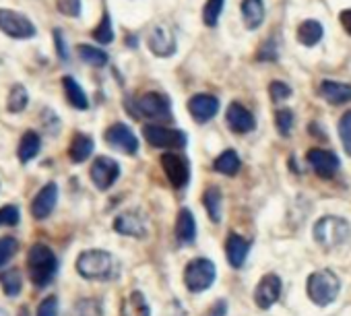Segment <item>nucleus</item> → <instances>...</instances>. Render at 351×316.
Instances as JSON below:
<instances>
[{"instance_id":"9d476101","label":"nucleus","mask_w":351,"mask_h":316,"mask_svg":"<svg viewBox=\"0 0 351 316\" xmlns=\"http://www.w3.org/2000/svg\"><path fill=\"white\" fill-rule=\"evenodd\" d=\"M161 168L169 180V184L173 189H184L189 184V178H191V168H189V162L184 157L176 155V153H165L161 157Z\"/></svg>"},{"instance_id":"6ab92c4d","label":"nucleus","mask_w":351,"mask_h":316,"mask_svg":"<svg viewBox=\"0 0 351 316\" xmlns=\"http://www.w3.org/2000/svg\"><path fill=\"white\" fill-rule=\"evenodd\" d=\"M250 252V242L238 234H232L226 242V256H228V263L234 267V269H242L244 263H246V256Z\"/></svg>"},{"instance_id":"0eeeda50","label":"nucleus","mask_w":351,"mask_h":316,"mask_svg":"<svg viewBox=\"0 0 351 316\" xmlns=\"http://www.w3.org/2000/svg\"><path fill=\"white\" fill-rule=\"evenodd\" d=\"M143 136L151 147L157 149H182L186 145V134L176 128H163L157 124H147L143 128Z\"/></svg>"},{"instance_id":"2f4dec72","label":"nucleus","mask_w":351,"mask_h":316,"mask_svg":"<svg viewBox=\"0 0 351 316\" xmlns=\"http://www.w3.org/2000/svg\"><path fill=\"white\" fill-rule=\"evenodd\" d=\"M77 52H79V56H81L83 62H87L91 66H97V69L99 66H106L108 60H110V56L101 48H95V46H89V44H79Z\"/></svg>"},{"instance_id":"b1692460","label":"nucleus","mask_w":351,"mask_h":316,"mask_svg":"<svg viewBox=\"0 0 351 316\" xmlns=\"http://www.w3.org/2000/svg\"><path fill=\"white\" fill-rule=\"evenodd\" d=\"M40 149H42V138H40V134H38L36 130H27V132L21 136V141H19V149H17L19 162H21V164L32 162L34 157H38Z\"/></svg>"},{"instance_id":"4468645a","label":"nucleus","mask_w":351,"mask_h":316,"mask_svg":"<svg viewBox=\"0 0 351 316\" xmlns=\"http://www.w3.org/2000/svg\"><path fill=\"white\" fill-rule=\"evenodd\" d=\"M56 203H58V184L56 182H48L44 189H40V193L32 201V215H34V219H38V221L48 219L52 215V211L56 209Z\"/></svg>"},{"instance_id":"1a4fd4ad","label":"nucleus","mask_w":351,"mask_h":316,"mask_svg":"<svg viewBox=\"0 0 351 316\" xmlns=\"http://www.w3.org/2000/svg\"><path fill=\"white\" fill-rule=\"evenodd\" d=\"M89 176H91V182L99 189V191H108L116 184V180L120 178V166L118 162H114L112 157H97V160L91 164V170H89Z\"/></svg>"},{"instance_id":"7c9ffc66","label":"nucleus","mask_w":351,"mask_h":316,"mask_svg":"<svg viewBox=\"0 0 351 316\" xmlns=\"http://www.w3.org/2000/svg\"><path fill=\"white\" fill-rule=\"evenodd\" d=\"M29 104V93L23 85H13L11 91H9V97H7V110L11 114H21Z\"/></svg>"},{"instance_id":"c9c22d12","label":"nucleus","mask_w":351,"mask_h":316,"mask_svg":"<svg viewBox=\"0 0 351 316\" xmlns=\"http://www.w3.org/2000/svg\"><path fill=\"white\" fill-rule=\"evenodd\" d=\"M19 250V242L15 238H0V267H5Z\"/></svg>"},{"instance_id":"f257e3e1","label":"nucleus","mask_w":351,"mask_h":316,"mask_svg":"<svg viewBox=\"0 0 351 316\" xmlns=\"http://www.w3.org/2000/svg\"><path fill=\"white\" fill-rule=\"evenodd\" d=\"M58 273V258L54 250L46 244H34L27 252V277L29 281L44 289L48 287Z\"/></svg>"},{"instance_id":"9b49d317","label":"nucleus","mask_w":351,"mask_h":316,"mask_svg":"<svg viewBox=\"0 0 351 316\" xmlns=\"http://www.w3.org/2000/svg\"><path fill=\"white\" fill-rule=\"evenodd\" d=\"M306 160H308L310 168H312L320 178H324V180L332 178L335 172L339 170V157H337L332 151H328V149L314 147V149L308 151Z\"/></svg>"},{"instance_id":"cd10ccee","label":"nucleus","mask_w":351,"mask_h":316,"mask_svg":"<svg viewBox=\"0 0 351 316\" xmlns=\"http://www.w3.org/2000/svg\"><path fill=\"white\" fill-rule=\"evenodd\" d=\"M240 168H242L240 155L236 151H232V149L223 151L215 160V164H213V170L223 174V176H236L240 172Z\"/></svg>"},{"instance_id":"a878e982","label":"nucleus","mask_w":351,"mask_h":316,"mask_svg":"<svg viewBox=\"0 0 351 316\" xmlns=\"http://www.w3.org/2000/svg\"><path fill=\"white\" fill-rule=\"evenodd\" d=\"M62 89H64V95H66V99H69V104L73 108H77V110H87L89 108V99H87L83 87L71 75L62 77Z\"/></svg>"},{"instance_id":"412c9836","label":"nucleus","mask_w":351,"mask_h":316,"mask_svg":"<svg viewBox=\"0 0 351 316\" xmlns=\"http://www.w3.org/2000/svg\"><path fill=\"white\" fill-rule=\"evenodd\" d=\"M320 95L324 101H328L332 106H341V104L351 101V85L339 83V81H322Z\"/></svg>"},{"instance_id":"c03bdc74","label":"nucleus","mask_w":351,"mask_h":316,"mask_svg":"<svg viewBox=\"0 0 351 316\" xmlns=\"http://www.w3.org/2000/svg\"><path fill=\"white\" fill-rule=\"evenodd\" d=\"M226 314H228V302L226 300H219V302H215L211 306V310H209L207 316H226Z\"/></svg>"},{"instance_id":"423d86ee","label":"nucleus","mask_w":351,"mask_h":316,"mask_svg":"<svg viewBox=\"0 0 351 316\" xmlns=\"http://www.w3.org/2000/svg\"><path fill=\"white\" fill-rule=\"evenodd\" d=\"M0 32L13 40H32L38 34L32 19L11 9H0Z\"/></svg>"},{"instance_id":"ddd939ff","label":"nucleus","mask_w":351,"mask_h":316,"mask_svg":"<svg viewBox=\"0 0 351 316\" xmlns=\"http://www.w3.org/2000/svg\"><path fill=\"white\" fill-rule=\"evenodd\" d=\"M281 289H283V283H281V277L275 275V273H269L265 275L256 289H254V302L261 310H269L273 304H277L279 295H281Z\"/></svg>"},{"instance_id":"473e14b6","label":"nucleus","mask_w":351,"mask_h":316,"mask_svg":"<svg viewBox=\"0 0 351 316\" xmlns=\"http://www.w3.org/2000/svg\"><path fill=\"white\" fill-rule=\"evenodd\" d=\"M223 3H226V0H207V5L203 9V21H205L207 27H215L219 23Z\"/></svg>"},{"instance_id":"bb28decb","label":"nucleus","mask_w":351,"mask_h":316,"mask_svg":"<svg viewBox=\"0 0 351 316\" xmlns=\"http://www.w3.org/2000/svg\"><path fill=\"white\" fill-rule=\"evenodd\" d=\"M295 36H298V42H300L302 46L312 48V46H316V44L322 40L324 29H322V25H320L318 21L308 19V21L300 23V27H298V34H295Z\"/></svg>"},{"instance_id":"5701e85b","label":"nucleus","mask_w":351,"mask_h":316,"mask_svg":"<svg viewBox=\"0 0 351 316\" xmlns=\"http://www.w3.org/2000/svg\"><path fill=\"white\" fill-rule=\"evenodd\" d=\"M120 316H151V308L143 291H130L120 304Z\"/></svg>"},{"instance_id":"aec40b11","label":"nucleus","mask_w":351,"mask_h":316,"mask_svg":"<svg viewBox=\"0 0 351 316\" xmlns=\"http://www.w3.org/2000/svg\"><path fill=\"white\" fill-rule=\"evenodd\" d=\"M176 240L180 244H193L197 240V221L189 207H182L176 219Z\"/></svg>"},{"instance_id":"4c0bfd02","label":"nucleus","mask_w":351,"mask_h":316,"mask_svg":"<svg viewBox=\"0 0 351 316\" xmlns=\"http://www.w3.org/2000/svg\"><path fill=\"white\" fill-rule=\"evenodd\" d=\"M258 60H267V62H275L279 58V46H277V38H271L267 42H263L258 54H256Z\"/></svg>"},{"instance_id":"72a5a7b5","label":"nucleus","mask_w":351,"mask_h":316,"mask_svg":"<svg viewBox=\"0 0 351 316\" xmlns=\"http://www.w3.org/2000/svg\"><path fill=\"white\" fill-rule=\"evenodd\" d=\"M93 40L99 44H112L114 42V29H112V19L108 13H104L99 25L93 29Z\"/></svg>"},{"instance_id":"7ed1b4c3","label":"nucleus","mask_w":351,"mask_h":316,"mask_svg":"<svg viewBox=\"0 0 351 316\" xmlns=\"http://www.w3.org/2000/svg\"><path fill=\"white\" fill-rule=\"evenodd\" d=\"M306 291H308V297H310L316 306L324 308V306H328V304H332V302L337 300V295H339V291H341V281H339V277H337L332 271H328V269L314 271V273L308 277V281H306Z\"/></svg>"},{"instance_id":"6e6552de","label":"nucleus","mask_w":351,"mask_h":316,"mask_svg":"<svg viewBox=\"0 0 351 316\" xmlns=\"http://www.w3.org/2000/svg\"><path fill=\"white\" fill-rule=\"evenodd\" d=\"M134 110H136V118L147 116L151 120H165V118H169L171 104H169L167 95H163L159 91H149V93H143L136 99Z\"/></svg>"},{"instance_id":"f3484780","label":"nucleus","mask_w":351,"mask_h":316,"mask_svg":"<svg viewBox=\"0 0 351 316\" xmlns=\"http://www.w3.org/2000/svg\"><path fill=\"white\" fill-rule=\"evenodd\" d=\"M114 230L128 238H145L147 236V223L145 217L136 211H124L114 219Z\"/></svg>"},{"instance_id":"a211bd4d","label":"nucleus","mask_w":351,"mask_h":316,"mask_svg":"<svg viewBox=\"0 0 351 316\" xmlns=\"http://www.w3.org/2000/svg\"><path fill=\"white\" fill-rule=\"evenodd\" d=\"M226 120L230 124V128L238 134H244V132H250L256 128V120L252 116L250 110H246L242 104L234 101L228 106V112H226Z\"/></svg>"},{"instance_id":"4be33fe9","label":"nucleus","mask_w":351,"mask_h":316,"mask_svg":"<svg viewBox=\"0 0 351 316\" xmlns=\"http://www.w3.org/2000/svg\"><path fill=\"white\" fill-rule=\"evenodd\" d=\"M93 147H95V143H93V138H91L89 134L77 132V134L73 136L71 145H69V157H71V162H73V164H83V162H87L89 157H91V153H93Z\"/></svg>"},{"instance_id":"20e7f679","label":"nucleus","mask_w":351,"mask_h":316,"mask_svg":"<svg viewBox=\"0 0 351 316\" xmlns=\"http://www.w3.org/2000/svg\"><path fill=\"white\" fill-rule=\"evenodd\" d=\"M349 234H351L349 221H345L343 217H337V215H324V217H320L316 221L314 230H312V238L322 248L341 246L343 242H347Z\"/></svg>"},{"instance_id":"dca6fc26","label":"nucleus","mask_w":351,"mask_h":316,"mask_svg":"<svg viewBox=\"0 0 351 316\" xmlns=\"http://www.w3.org/2000/svg\"><path fill=\"white\" fill-rule=\"evenodd\" d=\"M219 110V99L209 93H197L189 99V112L195 118V122L205 124L215 118Z\"/></svg>"},{"instance_id":"79ce46f5","label":"nucleus","mask_w":351,"mask_h":316,"mask_svg":"<svg viewBox=\"0 0 351 316\" xmlns=\"http://www.w3.org/2000/svg\"><path fill=\"white\" fill-rule=\"evenodd\" d=\"M36 316H58V297L56 295H48L40 302L38 306V314Z\"/></svg>"},{"instance_id":"a18cd8bd","label":"nucleus","mask_w":351,"mask_h":316,"mask_svg":"<svg viewBox=\"0 0 351 316\" xmlns=\"http://www.w3.org/2000/svg\"><path fill=\"white\" fill-rule=\"evenodd\" d=\"M339 21H341V25H343V29L351 36V9H345L343 13H341V17H339Z\"/></svg>"},{"instance_id":"e433bc0d","label":"nucleus","mask_w":351,"mask_h":316,"mask_svg":"<svg viewBox=\"0 0 351 316\" xmlns=\"http://www.w3.org/2000/svg\"><path fill=\"white\" fill-rule=\"evenodd\" d=\"M275 124H277V130L283 134V136H289L291 128H293V112L283 108V110H277L275 114Z\"/></svg>"},{"instance_id":"a19ab883","label":"nucleus","mask_w":351,"mask_h":316,"mask_svg":"<svg viewBox=\"0 0 351 316\" xmlns=\"http://www.w3.org/2000/svg\"><path fill=\"white\" fill-rule=\"evenodd\" d=\"M56 9L64 17H79L81 15V0H56Z\"/></svg>"},{"instance_id":"c756f323","label":"nucleus","mask_w":351,"mask_h":316,"mask_svg":"<svg viewBox=\"0 0 351 316\" xmlns=\"http://www.w3.org/2000/svg\"><path fill=\"white\" fill-rule=\"evenodd\" d=\"M0 287L3 291L9 295V297H17L23 289V277H21V271L19 269H11V271H5L0 275Z\"/></svg>"},{"instance_id":"ea45409f","label":"nucleus","mask_w":351,"mask_h":316,"mask_svg":"<svg viewBox=\"0 0 351 316\" xmlns=\"http://www.w3.org/2000/svg\"><path fill=\"white\" fill-rule=\"evenodd\" d=\"M269 93H271V99L273 101H283L287 97H291V87L283 81H273L269 85Z\"/></svg>"},{"instance_id":"37998d69","label":"nucleus","mask_w":351,"mask_h":316,"mask_svg":"<svg viewBox=\"0 0 351 316\" xmlns=\"http://www.w3.org/2000/svg\"><path fill=\"white\" fill-rule=\"evenodd\" d=\"M54 42H56V52H58L60 60H69V50H66L64 36L60 34V29H54Z\"/></svg>"},{"instance_id":"c85d7f7f","label":"nucleus","mask_w":351,"mask_h":316,"mask_svg":"<svg viewBox=\"0 0 351 316\" xmlns=\"http://www.w3.org/2000/svg\"><path fill=\"white\" fill-rule=\"evenodd\" d=\"M203 205L213 223L221 221V191L217 186H209L203 195Z\"/></svg>"},{"instance_id":"2eb2a0df","label":"nucleus","mask_w":351,"mask_h":316,"mask_svg":"<svg viewBox=\"0 0 351 316\" xmlns=\"http://www.w3.org/2000/svg\"><path fill=\"white\" fill-rule=\"evenodd\" d=\"M147 46L149 50L159 56V58H167L176 52V38L171 34L169 27L165 25H155L151 32H149V38H147Z\"/></svg>"},{"instance_id":"393cba45","label":"nucleus","mask_w":351,"mask_h":316,"mask_svg":"<svg viewBox=\"0 0 351 316\" xmlns=\"http://www.w3.org/2000/svg\"><path fill=\"white\" fill-rule=\"evenodd\" d=\"M242 19L248 29H258L265 21L263 0H242Z\"/></svg>"},{"instance_id":"f704fd0d","label":"nucleus","mask_w":351,"mask_h":316,"mask_svg":"<svg viewBox=\"0 0 351 316\" xmlns=\"http://www.w3.org/2000/svg\"><path fill=\"white\" fill-rule=\"evenodd\" d=\"M339 136L347 155H351V112H345L339 120Z\"/></svg>"},{"instance_id":"f03ea898","label":"nucleus","mask_w":351,"mask_h":316,"mask_svg":"<svg viewBox=\"0 0 351 316\" xmlns=\"http://www.w3.org/2000/svg\"><path fill=\"white\" fill-rule=\"evenodd\" d=\"M77 273L83 279L89 281H108L114 279L118 265L116 258L108 252V250H99V248H91V250H83L77 256Z\"/></svg>"},{"instance_id":"f8f14e48","label":"nucleus","mask_w":351,"mask_h":316,"mask_svg":"<svg viewBox=\"0 0 351 316\" xmlns=\"http://www.w3.org/2000/svg\"><path fill=\"white\" fill-rule=\"evenodd\" d=\"M104 138H106L108 145H112L114 149H118V151H122L126 155H134L138 151V141H136L134 132L126 124H122V122L112 124L106 130Z\"/></svg>"},{"instance_id":"39448f33","label":"nucleus","mask_w":351,"mask_h":316,"mask_svg":"<svg viewBox=\"0 0 351 316\" xmlns=\"http://www.w3.org/2000/svg\"><path fill=\"white\" fill-rule=\"evenodd\" d=\"M217 269L209 258H193L184 269V285L191 293H201L215 283Z\"/></svg>"},{"instance_id":"58836bf2","label":"nucleus","mask_w":351,"mask_h":316,"mask_svg":"<svg viewBox=\"0 0 351 316\" xmlns=\"http://www.w3.org/2000/svg\"><path fill=\"white\" fill-rule=\"evenodd\" d=\"M21 221V211L17 205L0 207V226H17Z\"/></svg>"}]
</instances>
